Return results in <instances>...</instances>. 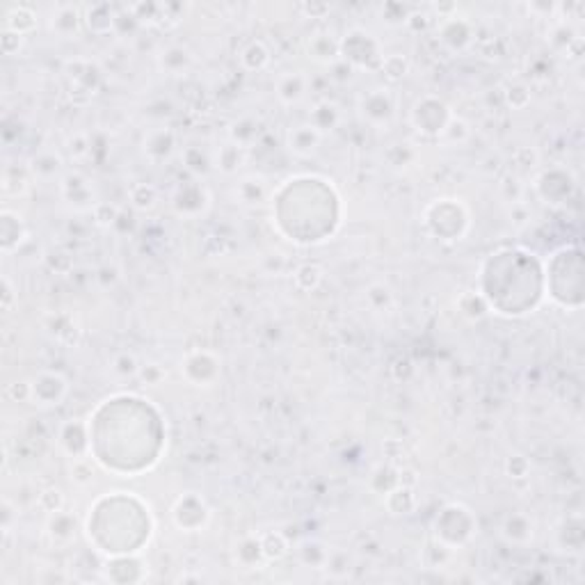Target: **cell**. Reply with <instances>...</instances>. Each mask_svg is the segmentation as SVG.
<instances>
[{"label": "cell", "instance_id": "1", "mask_svg": "<svg viewBox=\"0 0 585 585\" xmlns=\"http://www.w3.org/2000/svg\"><path fill=\"white\" fill-rule=\"evenodd\" d=\"M414 126L423 133H441L449 126V110L437 99H425L414 108Z\"/></svg>", "mask_w": 585, "mask_h": 585}, {"label": "cell", "instance_id": "2", "mask_svg": "<svg viewBox=\"0 0 585 585\" xmlns=\"http://www.w3.org/2000/svg\"><path fill=\"white\" fill-rule=\"evenodd\" d=\"M30 391H33L30 398L39 400V405H58L67 393V382L60 373H41L30 385Z\"/></svg>", "mask_w": 585, "mask_h": 585}, {"label": "cell", "instance_id": "3", "mask_svg": "<svg viewBox=\"0 0 585 585\" xmlns=\"http://www.w3.org/2000/svg\"><path fill=\"white\" fill-rule=\"evenodd\" d=\"M361 112H364L366 122L377 126V129L382 124L387 126L391 119V112H393V105H391L387 90H373L370 94H366V97L361 99Z\"/></svg>", "mask_w": 585, "mask_h": 585}, {"label": "cell", "instance_id": "4", "mask_svg": "<svg viewBox=\"0 0 585 585\" xmlns=\"http://www.w3.org/2000/svg\"><path fill=\"white\" fill-rule=\"evenodd\" d=\"M291 149L295 154L300 156H309L311 151H316L318 146V140H321V133H318L311 124H304V126H295L291 131Z\"/></svg>", "mask_w": 585, "mask_h": 585}, {"label": "cell", "instance_id": "5", "mask_svg": "<svg viewBox=\"0 0 585 585\" xmlns=\"http://www.w3.org/2000/svg\"><path fill=\"white\" fill-rule=\"evenodd\" d=\"M277 97L281 99V103L293 105L304 97V80L297 73H289V76H281L277 82Z\"/></svg>", "mask_w": 585, "mask_h": 585}, {"label": "cell", "instance_id": "6", "mask_svg": "<svg viewBox=\"0 0 585 585\" xmlns=\"http://www.w3.org/2000/svg\"><path fill=\"white\" fill-rule=\"evenodd\" d=\"M172 146H174V135L169 131H156L149 135V140L144 142V151L156 158V161H163L169 154H172Z\"/></svg>", "mask_w": 585, "mask_h": 585}, {"label": "cell", "instance_id": "7", "mask_svg": "<svg viewBox=\"0 0 585 585\" xmlns=\"http://www.w3.org/2000/svg\"><path fill=\"white\" fill-rule=\"evenodd\" d=\"M338 53V44L334 39H329L327 35L318 33L309 39V58L316 62H332Z\"/></svg>", "mask_w": 585, "mask_h": 585}, {"label": "cell", "instance_id": "8", "mask_svg": "<svg viewBox=\"0 0 585 585\" xmlns=\"http://www.w3.org/2000/svg\"><path fill=\"white\" fill-rule=\"evenodd\" d=\"M336 122H338V108L329 101H321L311 112V126L318 133L327 131V129L332 131L336 126Z\"/></svg>", "mask_w": 585, "mask_h": 585}, {"label": "cell", "instance_id": "9", "mask_svg": "<svg viewBox=\"0 0 585 585\" xmlns=\"http://www.w3.org/2000/svg\"><path fill=\"white\" fill-rule=\"evenodd\" d=\"M80 26V14H78V9L76 7H60L58 9V14L53 16V30H55L58 35H73L78 30Z\"/></svg>", "mask_w": 585, "mask_h": 585}, {"label": "cell", "instance_id": "10", "mask_svg": "<svg viewBox=\"0 0 585 585\" xmlns=\"http://www.w3.org/2000/svg\"><path fill=\"white\" fill-rule=\"evenodd\" d=\"M60 441L71 455H80L85 449H87V441H85V430H82L80 423H67L65 428H62Z\"/></svg>", "mask_w": 585, "mask_h": 585}, {"label": "cell", "instance_id": "11", "mask_svg": "<svg viewBox=\"0 0 585 585\" xmlns=\"http://www.w3.org/2000/svg\"><path fill=\"white\" fill-rule=\"evenodd\" d=\"M236 195L240 197L242 204H259L265 195V183L263 178H245L240 181V186L236 188Z\"/></svg>", "mask_w": 585, "mask_h": 585}, {"label": "cell", "instance_id": "12", "mask_svg": "<svg viewBox=\"0 0 585 585\" xmlns=\"http://www.w3.org/2000/svg\"><path fill=\"white\" fill-rule=\"evenodd\" d=\"M50 535L55 542H69L73 540V528H76V521H73L69 515H58L50 519Z\"/></svg>", "mask_w": 585, "mask_h": 585}, {"label": "cell", "instance_id": "13", "mask_svg": "<svg viewBox=\"0 0 585 585\" xmlns=\"http://www.w3.org/2000/svg\"><path fill=\"white\" fill-rule=\"evenodd\" d=\"M240 60H242V65H245V67L249 65V60H254L249 69H263L265 65H268L270 55H268V50H265V46L261 44V41H252V44L242 50Z\"/></svg>", "mask_w": 585, "mask_h": 585}, {"label": "cell", "instance_id": "14", "mask_svg": "<svg viewBox=\"0 0 585 585\" xmlns=\"http://www.w3.org/2000/svg\"><path fill=\"white\" fill-rule=\"evenodd\" d=\"M321 277H323V272H321V268H318V265L304 263V265H300V268H297L295 281L300 284L302 289H313V286L321 281Z\"/></svg>", "mask_w": 585, "mask_h": 585}, {"label": "cell", "instance_id": "15", "mask_svg": "<svg viewBox=\"0 0 585 585\" xmlns=\"http://www.w3.org/2000/svg\"><path fill=\"white\" fill-rule=\"evenodd\" d=\"M131 201L137 206V208H151L154 206V201H156V190L151 186H146V183H137L133 186L131 190Z\"/></svg>", "mask_w": 585, "mask_h": 585}, {"label": "cell", "instance_id": "16", "mask_svg": "<svg viewBox=\"0 0 585 585\" xmlns=\"http://www.w3.org/2000/svg\"><path fill=\"white\" fill-rule=\"evenodd\" d=\"M382 71H385L391 80H398V78L405 76L407 62H405V58H400V55H389L385 62H382Z\"/></svg>", "mask_w": 585, "mask_h": 585}, {"label": "cell", "instance_id": "17", "mask_svg": "<svg viewBox=\"0 0 585 585\" xmlns=\"http://www.w3.org/2000/svg\"><path fill=\"white\" fill-rule=\"evenodd\" d=\"M137 361H135V357L133 355H119L117 357L114 361H112V370L117 375H122V377H131V375H135L137 373Z\"/></svg>", "mask_w": 585, "mask_h": 585}, {"label": "cell", "instance_id": "18", "mask_svg": "<svg viewBox=\"0 0 585 585\" xmlns=\"http://www.w3.org/2000/svg\"><path fill=\"white\" fill-rule=\"evenodd\" d=\"M163 67L167 69V71H174V62H176V69L181 71V69H186V65H188V53L183 50V48H169L167 53H163Z\"/></svg>", "mask_w": 585, "mask_h": 585}, {"label": "cell", "instance_id": "19", "mask_svg": "<svg viewBox=\"0 0 585 585\" xmlns=\"http://www.w3.org/2000/svg\"><path fill=\"white\" fill-rule=\"evenodd\" d=\"M261 547H263V553L265 556H274V558H279L286 553V542L281 535H268V537H263L261 542Z\"/></svg>", "mask_w": 585, "mask_h": 585}, {"label": "cell", "instance_id": "20", "mask_svg": "<svg viewBox=\"0 0 585 585\" xmlns=\"http://www.w3.org/2000/svg\"><path fill=\"white\" fill-rule=\"evenodd\" d=\"M238 163H240L238 144H227V146H222V151H220V165L225 167L227 172H233Z\"/></svg>", "mask_w": 585, "mask_h": 585}]
</instances>
